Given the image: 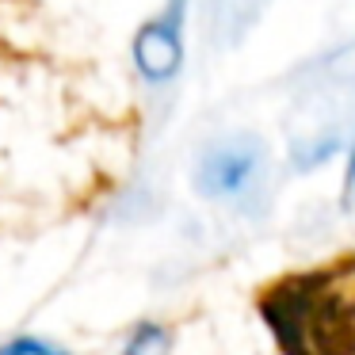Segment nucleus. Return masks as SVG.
Returning a JSON list of instances; mask_svg holds the SVG:
<instances>
[{"label": "nucleus", "mask_w": 355, "mask_h": 355, "mask_svg": "<svg viewBox=\"0 0 355 355\" xmlns=\"http://www.w3.org/2000/svg\"><path fill=\"white\" fill-rule=\"evenodd\" d=\"M248 176H252V153L248 149H222V153H214L207 161V172H202V184L210 187V191H241V187L248 184Z\"/></svg>", "instance_id": "nucleus-3"}, {"label": "nucleus", "mask_w": 355, "mask_h": 355, "mask_svg": "<svg viewBox=\"0 0 355 355\" xmlns=\"http://www.w3.org/2000/svg\"><path fill=\"white\" fill-rule=\"evenodd\" d=\"M347 195L355 199V153H352V168H347Z\"/></svg>", "instance_id": "nucleus-5"}, {"label": "nucleus", "mask_w": 355, "mask_h": 355, "mask_svg": "<svg viewBox=\"0 0 355 355\" xmlns=\"http://www.w3.org/2000/svg\"><path fill=\"white\" fill-rule=\"evenodd\" d=\"M256 313L279 355H355V252L268 279Z\"/></svg>", "instance_id": "nucleus-1"}, {"label": "nucleus", "mask_w": 355, "mask_h": 355, "mask_svg": "<svg viewBox=\"0 0 355 355\" xmlns=\"http://www.w3.org/2000/svg\"><path fill=\"white\" fill-rule=\"evenodd\" d=\"M138 62L149 77H168L172 69L180 65V39L168 24L149 27L146 35L138 39Z\"/></svg>", "instance_id": "nucleus-2"}, {"label": "nucleus", "mask_w": 355, "mask_h": 355, "mask_svg": "<svg viewBox=\"0 0 355 355\" xmlns=\"http://www.w3.org/2000/svg\"><path fill=\"white\" fill-rule=\"evenodd\" d=\"M0 355H58V352H50V347H42V344H31V340H24V344L0 347Z\"/></svg>", "instance_id": "nucleus-4"}]
</instances>
